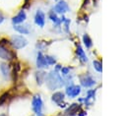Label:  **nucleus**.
<instances>
[{"label":"nucleus","instance_id":"nucleus-1","mask_svg":"<svg viewBox=\"0 0 126 116\" xmlns=\"http://www.w3.org/2000/svg\"><path fill=\"white\" fill-rule=\"evenodd\" d=\"M0 59L5 62H11L15 59V51L10 45L9 39L0 38Z\"/></svg>","mask_w":126,"mask_h":116},{"label":"nucleus","instance_id":"nucleus-2","mask_svg":"<svg viewBox=\"0 0 126 116\" xmlns=\"http://www.w3.org/2000/svg\"><path fill=\"white\" fill-rule=\"evenodd\" d=\"M45 83L47 87L50 90H54L57 88H60L62 86H64V80L62 79V76L58 73V71H51L45 79Z\"/></svg>","mask_w":126,"mask_h":116},{"label":"nucleus","instance_id":"nucleus-3","mask_svg":"<svg viewBox=\"0 0 126 116\" xmlns=\"http://www.w3.org/2000/svg\"><path fill=\"white\" fill-rule=\"evenodd\" d=\"M10 45L14 50H20L28 45L27 38L22 34H13L11 35L10 39Z\"/></svg>","mask_w":126,"mask_h":116},{"label":"nucleus","instance_id":"nucleus-4","mask_svg":"<svg viewBox=\"0 0 126 116\" xmlns=\"http://www.w3.org/2000/svg\"><path fill=\"white\" fill-rule=\"evenodd\" d=\"M32 111L36 116H43L42 108H43V102L39 94H35L32 99Z\"/></svg>","mask_w":126,"mask_h":116},{"label":"nucleus","instance_id":"nucleus-5","mask_svg":"<svg viewBox=\"0 0 126 116\" xmlns=\"http://www.w3.org/2000/svg\"><path fill=\"white\" fill-rule=\"evenodd\" d=\"M13 29L15 31L18 33L24 35V34H29L31 32V27L29 24H20V25H13Z\"/></svg>","mask_w":126,"mask_h":116},{"label":"nucleus","instance_id":"nucleus-6","mask_svg":"<svg viewBox=\"0 0 126 116\" xmlns=\"http://www.w3.org/2000/svg\"><path fill=\"white\" fill-rule=\"evenodd\" d=\"M81 92V87L76 85H70L66 87V94L68 97H76Z\"/></svg>","mask_w":126,"mask_h":116},{"label":"nucleus","instance_id":"nucleus-7","mask_svg":"<svg viewBox=\"0 0 126 116\" xmlns=\"http://www.w3.org/2000/svg\"><path fill=\"white\" fill-rule=\"evenodd\" d=\"M0 72L4 78V80H9L11 78V67L8 62H1L0 63Z\"/></svg>","mask_w":126,"mask_h":116},{"label":"nucleus","instance_id":"nucleus-8","mask_svg":"<svg viewBox=\"0 0 126 116\" xmlns=\"http://www.w3.org/2000/svg\"><path fill=\"white\" fill-rule=\"evenodd\" d=\"M27 19V14L24 10H20L15 16H13L12 18V24L13 25H20V24H23Z\"/></svg>","mask_w":126,"mask_h":116},{"label":"nucleus","instance_id":"nucleus-9","mask_svg":"<svg viewBox=\"0 0 126 116\" xmlns=\"http://www.w3.org/2000/svg\"><path fill=\"white\" fill-rule=\"evenodd\" d=\"M34 24L39 27V28H43L45 25V14L41 11V10H37L35 12L34 15Z\"/></svg>","mask_w":126,"mask_h":116},{"label":"nucleus","instance_id":"nucleus-10","mask_svg":"<svg viewBox=\"0 0 126 116\" xmlns=\"http://www.w3.org/2000/svg\"><path fill=\"white\" fill-rule=\"evenodd\" d=\"M64 97H65V95H64V93H63L62 91H56V92H54V93L52 94L51 99H52L53 102H55V103H56L57 105H59L60 107H64V106L66 105V103L63 102Z\"/></svg>","mask_w":126,"mask_h":116},{"label":"nucleus","instance_id":"nucleus-11","mask_svg":"<svg viewBox=\"0 0 126 116\" xmlns=\"http://www.w3.org/2000/svg\"><path fill=\"white\" fill-rule=\"evenodd\" d=\"M69 11V6L65 1H59L55 6H54V12L56 14H65L66 12Z\"/></svg>","mask_w":126,"mask_h":116},{"label":"nucleus","instance_id":"nucleus-12","mask_svg":"<svg viewBox=\"0 0 126 116\" xmlns=\"http://www.w3.org/2000/svg\"><path fill=\"white\" fill-rule=\"evenodd\" d=\"M36 67L38 69H44V68H47L48 65L46 63V60H45V56L42 54V52H37V55H36Z\"/></svg>","mask_w":126,"mask_h":116},{"label":"nucleus","instance_id":"nucleus-13","mask_svg":"<svg viewBox=\"0 0 126 116\" xmlns=\"http://www.w3.org/2000/svg\"><path fill=\"white\" fill-rule=\"evenodd\" d=\"M80 82H81L82 86L85 87H92L95 84L94 80L89 75H85V76L80 77Z\"/></svg>","mask_w":126,"mask_h":116},{"label":"nucleus","instance_id":"nucleus-14","mask_svg":"<svg viewBox=\"0 0 126 116\" xmlns=\"http://www.w3.org/2000/svg\"><path fill=\"white\" fill-rule=\"evenodd\" d=\"M79 109H80V105L77 104V103H73V104H71V105L67 108V110H66L65 113H66L67 115H71V116H73V115H75L76 113H78Z\"/></svg>","mask_w":126,"mask_h":116},{"label":"nucleus","instance_id":"nucleus-15","mask_svg":"<svg viewBox=\"0 0 126 116\" xmlns=\"http://www.w3.org/2000/svg\"><path fill=\"white\" fill-rule=\"evenodd\" d=\"M76 53H77L78 58H80V60H81L82 62H86V61L88 60V58H87V56H86L85 51L83 50V48H82L80 45H78L77 50H76Z\"/></svg>","mask_w":126,"mask_h":116},{"label":"nucleus","instance_id":"nucleus-16","mask_svg":"<svg viewBox=\"0 0 126 116\" xmlns=\"http://www.w3.org/2000/svg\"><path fill=\"white\" fill-rule=\"evenodd\" d=\"M35 79H36V82L38 85H41L43 82H45V79H46V74L43 72V71H38L35 73Z\"/></svg>","mask_w":126,"mask_h":116},{"label":"nucleus","instance_id":"nucleus-17","mask_svg":"<svg viewBox=\"0 0 126 116\" xmlns=\"http://www.w3.org/2000/svg\"><path fill=\"white\" fill-rule=\"evenodd\" d=\"M48 17H49V19L54 23V24H56V25H59L60 23H61V21H60V19L57 17V14L54 12V11H51V12H49V15H48Z\"/></svg>","mask_w":126,"mask_h":116},{"label":"nucleus","instance_id":"nucleus-18","mask_svg":"<svg viewBox=\"0 0 126 116\" xmlns=\"http://www.w3.org/2000/svg\"><path fill=\"white\" fill-rule=\"evenodd\" d=\"M83 41H84V44L86 45L87 48H90L92 46V39L90 38V36L88 34H84L83 36Z\"/></svg>","mask_w":126,"mask_h":116},{"label":"nucleus","instance_id":"nucleus-19","mask_svg":"<svg viewBox=\"0 0 126 116\" xmlns=\"http://www.w3.org/2000/svg\"><path fill=\"white\" fill-rule=\"evenodd\" d=\"M9 96H10V94H9L8 91H6V92H4V93H2V94L0 95V106H2V105L8 100Z\"/></svg>","mask_w":126,"mask_h":116},{"label":"nucleus","instance_id":"nucleus-20","mask_svg":"<svg viewBox=\"0 0 126 116\" xmlns=\"http://www.w3.org/2000/svg\"><path fill=\"white\" fill-rule=\"evenodd\" d=\"M45 60H46V63L48 66H51V65H54L56 63V60L53 56H50V55H45Z\"/></svg>","mask_w":126,"mask_h":116},{"label":"nucleus","instance_id":"nucleus-21","mask_svg":"<svg viewBox=\"0 0 126 116\" xmlns=\"http://www.w3.org/2000/svg\"><path fill=\"white\" fill-rule=\"evenodd\" d=\"M94 68L97 71V72H101L102 71V67H101V63L99 62V61H96V60H94Z\"/></svg>","mask_w":126,"mask_h":116},{"label":"nucleus","instance_id":"nucleus-22","mask_svg":"<svg viewBox=\"0 0 126 116\" xmlns=\"http://www.w3.org/2000/svg\"><path fill=\"white\" fill-rule=\"evenodd\" d=\"M60 72H61V75L64 76V77H67L69 74H70V69L67 68V67H62L60 69Z\"/></svg>","mask_w":126,"mask_h":116},{"label":"nucleus","instance_id":"nucleus-23","mask_svg":"<svg viewBox=\"0 0 126 116\" xmlns=\"http://www.w3.org/2000/svg\"><path fill=\"white\" fill-rule=\"evenodd\" d=\"M5 21V15L0 11V25Z\"/></svg>","mask_w":126,"mask_h":116},{"label":"nucleus","instance_id":"nucleus-24","mask_svg":"<svg viewBox=\"0 0 126 116\" xmlns=\"http://www.w3.org/2000/svg\"><path fill=\"white\" fill-rule=\"evenodd\" d=\"M0 116H8L6 113H4V112H2V113H0Z\"/></svg>","mask_w":126,"mask_h":116}]
</instances>
